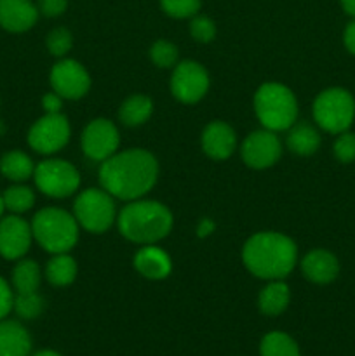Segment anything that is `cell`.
<instances>
[{"label":"cell","mask_w":355,"mask_h":356,"mask_svg":"<svg viewBox=\"0 0 355 356\" xmlns=\"http://www.w3.org/2000/svg\"><path fill=\"white\" fill-rule=\"evenodd\" d=\"M200 6V0H160V7H162L164 13L171 17H176V19L197 16Z\"/></svg>","instance_id":"f546056e"},{"label":"cell","mask_w":355,"mask_h":356,"mask_svg":"<svg viewBox=\"0 0 355 356\" xmlns=\"http://www.w3.org/2000/svg\"><path fill=\"white\" fill-rule=\"evenodd\" d=\"M313 120L329 134L348 131L355 120V99L343 87H329L315 97L312 106Z\"/></svg>","instance_id":"8992f818"},{"label":"cell","mask_w":355,"mask_h":356,"mask_svg":"<svg viewBox=\"0 0 355 356\" xmlns=\"http://www.w3.org/2000/svg\"><path fill=\"white\" fill-rule=\"evenodd\" d=\"M38 19V9L31 0H0V26L13 33L30 30Z\"/></svg>","instance_id":"e0dca14e"},{"label":"cell","mask_w":355,"mask_h":356,"mask_svg":"<svg viewBox=\"0 0 355 356\" xmlns=\"http://www.w3.org/2000/svg\"><path fill=\"white\" fill-rule=\"evenodd\" d=\"M13 309L23 320H33L40 316L45 309V301L38 292H24L14 296Z\"/></svg>","instance_id":"83f0119b"},{"label":"cell","mask_w":355,"mask_h":356,"mask_svg":"<svg viewBox=\"0 0 355 356\" xmlns=\"http://www.w3.org/2000/svg\"><path fill=\"white\" fill-rule=\"evenodd\" d=\"M3 207L10 211L13 214H23L30 211L35 204V193L30 186L16 183L14 186H9L2 193Z\"/></svg>","instance_id":"4316f807"},{"label":"cell","mask_w":355,"mask_h":356,"mask_svg":"<svg viewBox=\"0 0 355 356\" xmlns=\"http://www.w3.org/2000/svg\"><path fill=\"white\" fill-rule=\"evenodd\" d=\"M287 131L285 145L294 155L310 156L320 148L322 138H320L319 131L308 122H299V124L291 125Z\"/></svg>","instance_id":"ffe728a7"},{"label":"cell","mask_w":355,"mask_h":356,"mask_svg":"<svg viewBox=\"0 0 355 356\" xmlns=\"http://www.w3.org/2000/svg\"><path fill=\"white\" fill-rule=\"evenodd\" d=\"M173 214L157 200L127 202L117 214V226L125 240L139 245H152L166 238L173 229Z\"/></svg>","instance_id":"3957f363"},{"label":"cell","mask_w":355,"mask_h":356,"mask_svg":"<svg viewBox=\"0 0 355 356\" xmlns=\"http://www.w3.org/2000/svg\"><path fill=\"white\" fill-rule=\"evenodd\" d=\"M45 45H47V51L52 56H56V58H65L72 51L73 37L70 33V30H66V28H54V30L47 33Z\"/></svg>","instance_id":"4dcf8cb0"},{"label":"cell","mask_w":355,"mask_h":356,"mask_svg":"<svg viewBox=\"0 0 355 356\" xmlns=\"http://www.w3.org/2000/svg\"><path fill=\"white\" fill-rule=\"evenodd\" d=\"M77 271L79 268H77L75 259L68 252L52 254L45 266V278L49 284L56 285V287H66V285L73 284V280L77 278Z\"/></svg>","instance_id":"cb8c5ba5"},{"label":"cell","mask_w":355,"mask_h":356,"mask_svg":"<svg viewBox=\"0 0 355 356\" xmlns=\"http://www.w3.org/2000/svg\"><path fill=\"white\" fill-rule=\"evenodd\" d=\"M14 306V292L10 285L0 277V320L6 318Z\"/></svg>","instance_id":"e575fe53"},{"label":"cell","mask_w":355,"mask_h":356,"mask_svg":"<svg viewBox=\"0 0 355 356\" xmlns=\"http://www.w3.org/2000/svg\"><path fill=\"white\" fill-rule=\"evenodd\" d=\"M73 216L79 226L90 233H104L117 221L115 198L103 188L84 190L73 204Z\"/></svg>","instance_id":"52a82bcc"},{"label":"cell","mask_w":355,"mask_h":356,"mask_svg":"<svg viewBox=\"0 0 355 356\" xmlns=\"http://www.w3.org/2000/svg\"><path fill=\"white\" fill-rule=\"evenodd\" d=\"M68 7V0H38L37 9L38 13L44 14L45 17H58Z\"/></svg>","instance_id":"836d02e7"},{"label":"cell","mask_w":355,"mask_h":356,"mask_svg":"<svg viewBox=\"0 0 355 356\" xmlns=\"http://www.w3.org/2000/svg\"><path fill=\"white\" fill-rule=\"evenodd\" d=\"M52 90L63 99H80L90 89V76L79 61L61 58L51 70L49 75Z\"/></svg>","instance_id":"4fadbf2b"},{"label":"cell","mask_w":355,"mask_h":356,"mask_svg":"<svg viewBox=\"0 0 355 356\" xmlns=\"http://www.w3.org/2000/svg\"><path fill=\"white\" fill-rule=\"evenodd\" d=\"M261 356H301L296 341L284 332L267 334L260 344Z\"/></svg>","instance_id":"484cf974"},{"label":"cell","mask_w":355,"mask_h":356,"mask_svg":"<svg viewBox=\"0 0 355 356\" xmlns=\"http://www.w3.org/2000/svg\"><path fill=\"white\" fill-rule=\"evenodd\" d=\"M340 3L348 16L355 17V0H340Z\"/></svg>","instance_id":"f35d334b"},{"label":"cell","mask_w":355,"mask_h":356,"mask_svg":"<svg viewBox=\"0 0 355 356\" xmlns=\"http://www.w3.org/2000/svg\"><path fill=\"white\" fill-rule=\"evenodd\" d=\"M178 58H180V51L169 40H157L150 47V59L159 68H174L178 65Z\"/></svg>","instance_id":"f1b7e54d"},{"label":"cell","mask_w":355,"mask_h":356,"mask_svg":"<svg viewBox=\"0 0 355 356\" xmlns=\"http://www.w3.org/2000/svg\"><path fill=\"white\" fill-rule=\"evenodd\" d=\"M33 356H61V355L56 353V351H51V350H44V351H38V353H35Z\"/></svg>","instance_id":"ab89813d"},{"label":"cell","mask_w":355,"mask_h":356,"mask_svg":"<svg viewBox=\"0 0 355 356\" xmlns=\"http://www.w3.org/2000/svg\"><path fill=\"white\" fill-rule=\"evenodd\" d=\"M42 108L45 110V113H61L63 97L59 94H56L54 90L47 92L42 97Z\"/></svg>","instance_id":"d590c367"},{"label":"cell","mask_w":355,"mask_h":356,"mask_svg":"<svg viewBox=\"0 0 355 356\" xmlns=\"http://www.w3.org/2000/svg\"><path fill=\"white\" fill-rule=\"evenodd\" d=\"M31 233L47 252H70L79 240V222L75 216L63 209L44 207L31 219Z\"/></svg>","instance_id":"5b68a950"},{"label":"cell","mask_w":355,"mask_h":356,"mask_svg":"<svg viewBox=\"0 0 355 356\" xmlns=\"http://www.w3.org/2000/svg\"><path fill=\"white\" fill-rule=\"evenodd\" d=\"M40 266L33 259H21L13 270V287L17 294L37 292L40 285Z\"/></svg>","instance_id":"d4e9b609"},{"label":"cell","mask_w":355,"mask_h":356,"mask_svg":"<svg viewBox=\"0 0 355 356\" xmlns=\"http://www.w3.org/2000/svg\"><path fill=\"white\" fill-rule=\"evenodd\" d=\"M100 183L113 198L132 202L143 198L157 183L159 162L143 148L122 149L101 162Z\"/></svg>","instance_id":"6da1fadb"},{"label":"cell","mask_w":355,"mask_h":356,"mask_svg":"<svg viewBox=\"0 0 355 356\" xmlns=\"http://www.w3.org/2000/svg\"><path fill=\"white\" fill-rule=\"evenodd\" d=\"M3 200H2V195H0V218H2V214H3Z\"/></svg>","instance_id":"60d3db41"},{"label":"cell","mask_w":355,"mask_h":356,"mask_svg":"<svg viewBox=\"0 0 355 356\" xmlns=\"http://www.w3.org/2000/svg\"><path fill=\"white\" fill-rule=\"evenodd\" d=\"M242 263L261 280H284L298 263V247L284 233H254L242 247Z\"/></svg>","instance_id":"7a4b0ae2"},{"label":"cell","mask_w":355,"mask_h":356,"mask_svg":"<svg viewBox=\"0 0 355 356\" xmlns=\"http://www.w3.org/2000/svg\"><path fill=\"white\" fill-rule=\"evenodd\" d=\"M291 299V291L284 280H270L258 296V308L263 315L277 316L285 312Z\"/></svg>","instance_id":"44dd1931"},{"label":"cell","mask_w":355,"mask_h":356,"mask_svg":"<svg viewBox=\"0 0 355 356\" xmlns=\"http://www.w3.org/2000/svg\"><path fill=\"white\" fill-rule=\"evenodd\" d=\"M70 134L72 129L65 115L45 113L28 131V145L40 155H52L68 145Z\"/></svg>","instance_id":"9c48e42d"},{"label":"cell","mask_w":355,"mask_h":356,"mask_svg":"<svg viewBox=\"0 0 355 356\" xmlns=\"http://www.w3.org/2000/svg\"><path fill=\"white\" fill-rule=\"evenodd\" d=\"M301 271L306 280L317 285H327L340 275V261L326 249H313L301 259Z\"/></svg>","instance_id":"2e32d148"},{"label":"cell","mask_w":355,"mask_h":356,"mask_svg":"<svg viewBox=\"0 0 355 356\" xmlns=\"http://www.w3.org/2000/svg\"><path fill=\"white\" fill-rule=\"evenodd\" d=\"M0 172L14 183H24L26 179L33 177L35 163L30 156L19 149L7 152L0 159Z\"/></svg>","instance_id":"603a6c76"},{"label":"cell","mask_w":355,"mask_h":356,"mask_svg":"<svg viewBox=\"0 0 355 356\" xmlns=\"http://www.w3.org/2000/svg\"><path fill=\"white\" fill-rule=\"evenodd\" d=\"M334 159L340 163L355 162V134L350 131H345L338 134L336 141L333 145Z\"/></svg>","instance_id":"1f68e13d"},{"label":"cell","mask_w":355,"mask_h":356,"mask_svg":"<svg viewBox=\"0 0 355 356\" xmlns=\"http://www.w3.org/2000/svg\"><path fill=\"white\" fill-rule=\"evenodd\" d=\"M120 134L108 118H94L82 132V152L93 162H104L118 152Z\"/></svg>","instance_id":"8fae6325"},{"label":"cell","mask_w":355,"mask_h":356,"mask_svg":"<svg viewBox=\"0 0 355 356\" xmlns=\"http://www.w3.org/2000/svg\"><path fill=\"white\" fill-rule=\"evenodd\" d=\"M200 145L205 155L212 160H226L237 146L235 131L226 122L212 120L205 125L200 136Z\"/></svg>","instance_id":"9a60e30c"},{"label":"cell","mask_w":355,"mask_h":356,"mask_svg":"<svg viewBox=\"0 0 355 356\" xmlns=\"http://www.w3.org/2000/svg\"><path fill=\"white\" fill-rule=\"evenodd\" d=\"M343 44L345 47H347V51L355 56V17L347 24V26H345Z\"/></svg>","instance_id":"8d00e7d4"},{"label":"cell","mask_w":355,"mask_h":356,"mask_svg":"<svg viewBox=\"0 0 355 356\" xmlns=\"http://www.w3.org/2000/svg\"><path fill=\"white\" fill-rule=\"evenodd\" d=\"M190 35L200 44H209L216 37V24L207 16H194L190 21Z\"/></svg>","instance_id":"d6a6232c"},{"label":"cell","mask_w":355,"mask_h":356,"mask_svg":"<svg viewBox=\"0 0 355 356\" xmlns=\"http://www.w3.org/2000/svg\"><path fill=\"white\" fill-rule=\"evenodd\" d=\"M31 238V225L19 218V214L0 218V256L3 259H21L30 250Z\"/></svg>","instance_id":"5bb4252c"},{"label":"cell","mask_w":355,"mask_h":356,"mask_svg":"<svg viewBox=\"0 0 355 356\" xmlns=\"http://www.w3.org/2000/svg\"><path fill=\"white\" fill-rule=\"evenodd\" d=\"M153 113V101L145 94H132L118 108V120L127 127H139Z\"/></svg>","instance_id":"7402d4cb"},{"label":"cell","mask_w":355,"mask_h":356,"mask_svg":"<svg viewBox=\"0 0 355 356\" xmlns=\"http://www.w3.org/2000/svg\"><path fill=\"white\" fill-rule=\"evenodd\" d=\"M214 228L216 225L212 219H202L197 226V235L200 236V238H205V236H209L212 232H214Z\"/></svg>","instance_id":"74e56055"},{"label":"cell","mask_w":355,"mask_h":356,"mask_svg":"<svg viewBox=\"0 0 355 356\" xmlns=\"http://www.w3.org/2000/svg\"><path fill=\"white\" fill-rule=\"evenodd\" d=\"M31 337L21 323L0 320V356H30Z\"/></svg>","instance_id":"d6986e66"},{"label":"cell","mask_w":355,"mask_h":356,"mask_svg":"<svg viewBox=\"0 0 355 356\" xmlns=\"http://www.w3.org/2000/svg\"><path fill=\"white\" fill-rule=\"evenodd\" d=\"M209 90V73L200 63L181 61L174 66L171 75V92L184 104L198 103Z\"/></svg>","instance_id":"30bf717a"},{"label":"cell","mask_w":355,"mask_h":356,"mask_svg":"<svg viewBox=\"0 0 355 356\" xmlns=\"http://www.w3.org/2000/svg\"><path fill=\"white\" fill-rule=\"evenodd\" d=\"M254 113L268 131H287L298 120V101L284 83L267 82L254 94Z\"/></svg>","instance_id":"277c9868"},{"label":"cell","mask_w":355,"mask_h":356,"mask_svg":"<svg viewBox=\"0 0 355 356\" xmlns=\"http://www.w3.org/2000/svg\"><path fill=\"white\" fill-rule=\"evenodd\" d=\"M35 186L51 198L72 197L80 186V174L70 162L61 159H49L35 165Z\"/></svg>","instance_id":"ba28073f"},{"label":"cell","mask_w":355,"mask_h":356,"mask_svg":"<svg viewBox=\"0 0 355 356\" xmlns=\"http://www.w3.org/2000/svg\"><path fill=\"white\" fill-rule=\"evenodd\" d=\"M240 155H242L244 163L251 169H268L281 159L282 143L277 132L263 127L260 131L251 132L244 139L242 146H240Z\"/></svg>","instance_id":"7c38bea8"},{"label":"cell","mask_w":355,"mask_h":356,"mask_svg":"<svg viewBox=\"0 0 355 356\" xmlns=\"http://www.w3.org/2000/svg\"><path fill=\"white\" fill-rule=\"evenodd\" d=\"M134 268L141 277L148 280H164L173 271V263L166 250L152 243V245H143L134 254Z\"/></svg>","instance_id":"ac0fdd59"}]
</instances>
